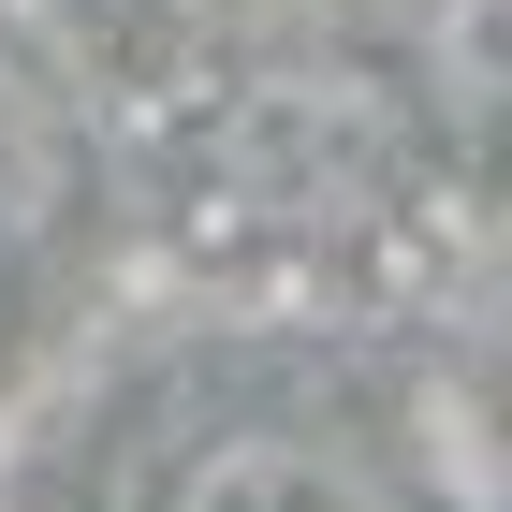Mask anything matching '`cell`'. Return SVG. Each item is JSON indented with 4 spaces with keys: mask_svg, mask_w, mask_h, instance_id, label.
Returning a JSON list of instances; mask_svg holds the SVG:
<instances>
[{
    "mask_svg": "<svg viewBox=\"0 0 512 512\" xmlns=\"http://www.w3.org/2000/svg\"><path fill=\"white\" fill-rule=\"evenodd\" d=\"M425 176V132L381 74H235L205 88L161 147V220L220 264H337L395 235V205Z\"/></svg>",
    "mask_w": 512,
    "mask_h": 512,
    "instance_id": "1",
    "label": "cell"
},
{
    "mask_svg": "<svg viewBox=\"0 0 512 512\" xmlns=\"http://www.w3.org/2000/svg\"><path fill=\"white\" fill-rule=\"evenodd\" d=\"M132 512H454V483L366 366L235 352L161 410Z\"/></svg>",
    "mask_w": 512,
    "mask_h": 512,
    "instance_id": "2",
    "label": "cell"
},
{
    "mask_svg": "<svg viewBox=\"0 0 512 512\" xmlns=\"http://www.w3.org/2000/svg\"><path fill=\"white\" fill-rule=\"evenodd\" d=\"M88 205H103L88 103H74V74H59L15 15H0V293H30V278L74 264Z\"/></svg>",
    "mask_w": 512,
    "mask_h": 512,
    "instance_id": "3",
    "label": "cell"
}]
</instances>
